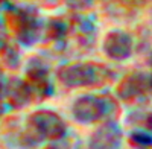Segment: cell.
Listing matches in <instances>:
<instances>
[{"label":"cell","mask_w":152,"mask_h":149,"mask_svg":"<svg viewBox=\"0 0 152 149\" xmlns=\"http://www.w3.org/2000/svg\"><path fill=\"white\" fill-rule=\"evenodd\" d=\"M56 78L67 88H84L104 85L113 79V74L97 63H70L58 69Z\"/></svg>","instance_id":"1"},{"label":"cell","mask_w":152,"mask_h":149,"mask_svg":"<svg viewBox=\"0 0 152 149\" xmlns=\"http://www.w3.org/2000/svg\"><path fill=\"white\" fill-rule=\"evenodd\" d=\"M116 111L117 102L110 94H82L72 105V116L81 125H91L102 119L113 120Z\"/></svg>","instance_id":"2"},{"label":"cell","mask_w":152,"mask_h":149,"mask_svg":"<svg viewBox=\"0 0 152 149\" xmlns=\"http://www.w3.org/2000/svg\"><path fill=\"white\" fill-rule=\"evenodd\" d=\"M66 122L55 111L40 110L29 117V135L35 143L43 140H58L66 137Z\"/></svg>","instance_id":"3"},{"label":"cell","mask_w":152,"mask_h":149,"mask_svg":"<svg viewBox=\"0 0 152 149\" xmlns=\"http://www.w3.org/2000/svg\"><path fill=\"white\" fill-rule=\"evenodd\" d=\"M152 90V78L145 73L135 72L126 76L117 85V97L123 102H140L145 101Z\"/></svg>","instance_id":"4"},{"label":"cell","mask_w":152,"mask_h":149,"mask_svg":"<svg viewBox=\"0 0 152 149\" xmlns=\"http://www.w3.org/2000/svg\"><path fill=\"white\" fill-rule=\"evenodd\" d=\"M104 53L114 61H125L132 55L134 50V40L132 37L120 29L110 31L102 43Z\"/></svg>","instance_id":"5"},{"label":"cell","mask_w":152,"mask_h":149,"mask_svg":"<svg viewBox=\"0 0 152 149\" xmlns=\"http://www.w3.org/2000/svg\"><path fill=\"white\" fill-rule=\"evenodd\" d=\"M123 132L117 122L105 120L88 139V149H120Z\"/></svg>","instance_id":"6"},{"label":"cell","mask_w":152,"mask_h":149,"mask_svg":"<svg viewBox=\"0 0 152 149\" xmlns=\"http://www.w3.org/2000/svg\"><path fill=\"white\" fill-rule=\"evenodd\" d=\"M28 76L34 81V84H41V82H47V76H49V66L44 59L40 58H34L29 67H28Z\"/></svg>","instance_id":"7"},{"label":"cell","mask_w":152,"mask_h":149,"mask_svg":"<svg viewBox=\"0 0 152 149\" xmlns=\"http://www.w3.org/2000/svg\"><path fill=\"white\" fill-rule=\"evenodd\" d=\"M129 122L137 126V129H145L152 134V111H148V113H143V111L132 113L129 116Z\"/></svg>","instance_id":"8"},{"label":"cell","mask_w":152,"mask_h":149,"mask_svg":"<svg viewBox=\"0 0 152 149\" xmlns=\"http://www.w3.org/2000/svg\"><path fill=\"white\" fill-rule=\"evenodd\" d=\"M129 142L138 149H149L152 148V134L145 129H135L129 135Z\"/></svg>","instance_id":"9"},{"label":"cell","mask_w":152,"mask_h":149,"mask_svg":"<svg viewBox=\"0 0 152 149\" xmlns=\"http://www.w3.org/2000/svg\"><path fill=\"white\" fill-rule=\"evenodd\" d=\"M64 32H66V26H64V23H62L61 20H52L49 23V26H47L49 38L58 40V38H61V37L64 35Z\"/></svg>","instance_id":"10"},{"label":"cell","mask_w":152,"mask_h":149,"mask_svg":"<svg viewBox=\"0 0 152 149\" xmlns=\"http://www.w3.org/2000/svg\"><path fill=\"white\" fill-rule=\"evenodd\" d=\"M93 0H66V5L72 11H85L91 6Z\"/></svg>","instance_id":"11"},{"label":"cell","mask_w":152,"mask_h":149,"mask_svg":"<svg viewBox=\"0 0 152 149\" xmlns=\"http://www.w3.org/2000/svg\"><path fill=\"white\" fill-rule=\"evenodd\" d=\"M44 149H72V143L66 140V137H62L58 140H50V143Z\"/></svg>","instance_id":"12"}]
</instances>
